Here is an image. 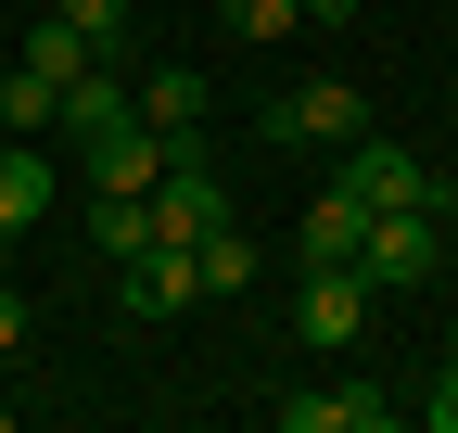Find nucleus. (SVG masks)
<instances>
[{"label": "nucleus", "instance_id": "f257e3e1", "mask_svg": "<svg viewBox=\"0 0 458 433\" xmlns=\"http://www.w3.org/2000/svg\"><path fill=\"white\" fill-rule=\"evenodd\" d=\"M357 128H369V89H357V77H306V89L267 102V153H293V140H331V153H344Z\"/></svg>", "mask_w": 458, "mask_h": 433}, {"label": "nucleus", "instance_id": "f03ea898", "mask_svg": "<svg viewBox=\"0 0 458 433\" xmlns=\"http://www.w3.org/2000/svg\"><path fill=\"white\" fill-rule=\"evenodd\" d=\"M357 267H369V293H408V281H433V267H445V216H420V204H382V216H369V242H357Z\"/></svg>", "mask_w": 458, "mask_h": 433}, {"label": "nucleus", "instance_id": "7ed1b4c3", "mask_svg": "<svg viewBox=\"0 0 458 433\" xmlns=\"http://www.w3.org/2000/svg\"><path fill=\"white\" fill-rule=\"evenodd\" d=\"M331 191H357L369 216H382V204H420V216H433V166H420L408 140H382V128L344 140V179H331Z\"/></svg>", "mask_w": 458, "mask_h": 433}, {"label": "nucleus", "instance_id": "20e7f679", "mask_svg": "<svg viewBox=\"0 0 458 433\" xmlns=\"http://www.w3.org/2000/svg\"><path fill=\"white\" fill-rule=\"evenodd\" d=\"M204 230H229V191H216V166L179 140L165 153V179H153V242H204Z\"/></svg>", "mask_w": 458, "mask_h": 433}, {"label": "nucleus", "instance_id": "39448f33", "mask_svg": "<svg viewBox=\"0 0 458 433\" xmlns=\"http://www.w3.org/2000/svg\"><path fill=\"white\" fill-rule=\"evenodd\" d=\"M369 332V267H306V293H293V344H357Z\"/></svg>", "mask_w": 458, "mask_h": 433}, {"label": "nucleus", "instance_id": "423d86ee", "mask_svg": "<svg viewBox=\"0 0 458 433\" xmlns=\"http://www.w3.org/2000/svg\"><path fill=\"white\" fill-rule=\"evenodd\" d=\"M114 306H128V318H179V306H204V267H191V242H140L128 267H114Z\"/></svg>", "mask_w": 458, "mask_h": 433}, {"label": "nucleus", "instance_id": "0eeeda50", "mask_svg": "<svg viewBox=\"0 0 458 433\" xmlns=\"http://www.w3.org/2000/svg\"><path fill=\"white\" fill-rule=\"evenodd\" d=\"M165 153H179V140L128 115V128H102V140H77V179H89V191H153V179H165Z\"/></svg>", "mask_w": 458, "mask_h": 433}, {"label": "nucleus", "instance_id": "6e6552de", "mask_svg": "<svg viewBox=\"0 0 458 433\" xmlns=\"http://www.w3.org/2000/svg\"><path fill=\"white\" fill-rule=\"evenodd\" d=\"M280 433H394L382 383H331V395H280Z\"/></svg>", "mask_w": 458, "mask_h": 433}, {"label": "nucleus", "instance_id": "1a4fd4ad", "mask_svg": "<svg viewBox=\"0 0 458 433\" xmlns=\"http://www.w3.org/2000/svg\"><path fill=\"white\" fill-rule=\"evenodd\" d=\"M51 191H64V153H38V140H13V128H0V230H38V216H51Z\"/></svg>", "mask_w": 458, "mask_h": 433}, {"label": "nucleus", "instance_id": "9d476101", "mask_svg": "<svg viewBox=\"0 0 458 433\" xmlns=\"http://www.w3.org/2000/svg\"><path fill=\"white\" fill-rule=\"evenodd\" d=\"M128 102H140V128H165V140H204V102H216V89H204L191 64H140V77H128Z\"/></svg>", "mask_w": 458, "mask_h": 433}, {"label": "nucleus", "instance_id": "9b49d317", "mask_svg": "<svg viewBox=\"0 0 458 433\" xmlns=\"http://www.w3.org/2000/svg\"><path fill=\"white\" fill-rule=\"evenodd\" d=\"M128 115H140V102H128V77H114V64H77L64 102H51V128H64V140H102V128H128Z\"/></svg>", "mask_w": 458, "mask_h": 433}, {"label": "nucleus", "instance_id": "f8f14e48", "mask_svg": "<svg viewBox=\"0 0 458 433\" xmlns=\"http://www.w3.org/2000/svg\"><path fill=\"white\" fill-rule=\"evenodd\" d=\"M357 242H369V204L357 191H318L306 204V267H357Z\"/></svg>", "mask_w": 458, "mask_h": 433}, {"label": "nucleus", "instance_id": "ddd939ff", "mask_svg": "<svg viewBox=\"0 0 458 433\" xmlns=\"http://www.w3.org/2000/svg\"><path fill=\"white\" fill-rule=\"evenodd\" d=\"M89 242H102L114 267H128V255L153 242V191H89Z\"/></svg>", "mask_w": 458, "mask_h": 433}, {"label": "nucleus", "instance_id": "4468645a", "mask_svg": "<svg viewBox=\"0 0 458 433\" xmlns=\"http://www.w3.org/2000/svg\"><path fill=\"white\" fill-rule=\"evenodd\" d=\"M191 267H204V293H255V242H242V216H229V230H204Z\"/></svg>", "mask_w": 458, "mask_h": 433}, {"label": "nucleus", "instance_id": "2eb2a0df", "mask_svg": "<svg viewBox=\"0 0 458 433\" xmlns=\"http://www.w3.org/2000/svg\"><path fill=\"white\" fill-rule=\"evenodd\" d=\"M51 13H64V26L102 51V64H128V0H51Z\"/></svg>", "mask_w": 458, "mask_h": 433}, {"label": "nucleus", "instance_id": "dca6fc26", "mask_svg": "<svg viewBox=\"0 0 458 433\" xmlns=\"http://www.w3.org/2000/svg\"><path fill=\"white\" fill-rule=\"evenodd\" d=\"M77 64H102V51H89V38H77V26H64V13H51V26H38V38H26V77H51V89H64V77H77Z\"/></svg>", "mask_w": 458, "mask_h": 433}, {"label": "nucleus", "instance_id": "f3484780", "mask_svg": "<svg viewBox=\"0 0 458 433\" xmlns=\"http://www.w3.org/2000/svg\"><path fill=\"white\" fill-rule=\"evenodd\" d=\"M51 102H64V89L13 64V77H0V128H13V140H38V128H51Z\"/></svg>", "mask_w": 458, "mask_h": 433}, {"label": "nucleus", "instance_id": "a211bd4d", "mask_svg": "<svg viewBox=\"0 0 458 433\" xmlns=\"http://www.w3.org/2000/svg\"><path fill=\"white\" fill-rule=\"evenodd\" d=\"M216 26H229V38H293L306 0H216Z\"/></svg>", "mask_w": 458, "mask_h": 433}, {"label": "nucleus", "instance_id": "6ab92c4d", "mask_svg": "<svg viewBox=\"0 0 458 433\" xmlns=\"http://www.w3.org/2000/svg\"><path fill=\"white\" fill-rule=\"evenodd\" d=\"M420 420H433V433H458V357H445V383L420 395Z\"/></svg>", "mask_w": 458, "mask_h": 433}, {"label": "nucleus", "instance_id": "aec40b11", "mask_svg": "<svg viewBox=\"0 0 458 433\" xmlns=\"http://www.w3.org/2000/svg\"><path fill=\"white\" fill-rule=\"evenodd\" d=\"M26 344V293H0V357H13Z\"/></svg>", "mask_w": 458, "mask_h": 433}, {"label": "nucleus", "instance_id": "412c9836", "mask_svg": "<svg viewBox=\"0 0 458 433\" xmlns=\"http://www.w3.org/2000/svg\"><path fill=\"white\" fill-rule=\"evenodd\" d=\"M306 26H357V0H306Z\"/></svg>", "mask_w": 458, "mask_h": 433}, {"label": "nucleus", "instance_id": "4be33fe9", "mask_svg": "<svg viewBox=\"0 0 458 433\" xmlns=\"http://www.w3.org/2000/svg\"><path fill=\"white\" fill-rule=\"evenodd\" d=\"M445 357H458V318H445Z\"/></svg>", "mask_w": 458, "mask_h": 433}, {"label": "nucleus", "instance_id": "5701e85b", "mask_svg": "<svg viewBox=\"0 0 458 433\" xmlns=\"http://www.w3.org/2000/svg\"><path fill=\"white\" fill-rule=\"evenodd\" d=\"M0 255H13V230H0Z\"/></svg>", "mask_w": 458, "mask_h": 433}]
</instances>
